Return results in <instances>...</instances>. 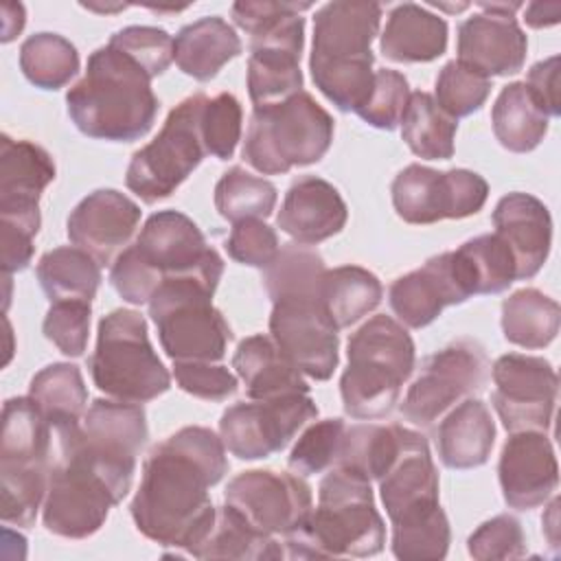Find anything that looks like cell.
Instances as JSON below:
<instances>
[{
    "mask_svg": "<svg viewBox=\"0 0 561 561\" xmlns=\"http://www.w3.org/2000/svg\"><path fill=\"white\" fill-rule=\"evenodd\" d=\"M241 103L234 94L221 92L213 99H206L199 121L206 153L219 160L232 158L237 142L241 138Z\"/></svg>",
    "mask_w": 561,
    "mask_h": 561,
    "instance_id": "obj_46",
    "label": "cell"
},
{
    "mask_svg": "<svg viewBox=\"0 0 561 561\" xmlns=\"http://www.w3.org/2000/svg\"><path fill=\"white\" fill-rule=\"evenodd\" d=\"M178 386L206 401H224L237 392V377L217 362H173Z\"/></svg>",
    "mask_w": 561,
    "mask_h": 561,
    "instance_id": "obj_52",
    "label": "cell"
},
{
    "mask_svg": "<svg viewBox=\"0 0 561 561\" xmlns=\"http://www.w3.org/2000/svg\"><path fill=\"white\" fill-rule=\"evenodd\" d=\"M495 423L480 399H465L449 410L436 430L440 462L449 469H473L489 460Z\"/></svg>",
    "mask_w": 561,
    "mask_h": 561,
    "instance_id": "obj_29",
    "label": "cell"
},
{
    "mask_svg": "<svg viewBox=\"0 0 561 561\" xmlns=\"http://www.w3.org/2000/svg\"><path fill=\"white\" fill-rule=\"evenodd\" d=\"M50 467L26 469H0V495H2V522L7 526L28 528L33 526L39 506L46 497Z\"/></svg>",
    "mask_w": 561,
    "mask_h": 561,
    "instance_id": "obj_43",
    "label": "cell"
},
{
    "mask_svg": "<svg viewBox=\"0 0 561 561\" xmlns=\"http://www.w3.org/2000/svg\"><path fill=\"white\" fill-rule=\"evenodd\" d=\"M316 416L318 405L309 392L239 401L221 414L219 436L232 456L261 460L285 449L296 432Z\"/></svg>",
    "mask_w": 561,
    "mask_h": 561,
    "instance_id": "obj_14",
    "label": "cell"
},
{
    "mask_svg": "<svg viewBox=\"0 0 561 561\" xmlns=\"http://www.w3.org/2000/svg\"><path fill=\"white\" fill-rule=\"evenodd\" d=\"M526 35L515 15L476 13L458 26V61L484 77H504L522 70L526 61Z\"/></svg>",
    "mask_w": 561,
    "mask_h": 561,
    "instance_id": "obj_25",
    "label": "cell"
},
{
    "mask_svg": "<svg viewBox=\"0 0 561 561\" xmlns=\"http://www.w3.org/2000/svg\"><path fill=\"white\" fill-rule=\"evenodd\" d=\"M276 197V186L272 182L252 175L243 167L228 169L215 186V208L232 224L270 217Z\"/></svg>",
    "mask_w": 561,
    "mask_h": 561,
    "instance_id": "obj_42",
    "label": "cell"
},
{
    "mask_svg": "<svg viewBox=\"0 0 561 561\" xmlns=\"http://www.w3.org/2000/svg\"><path fill=\"white\" fill-rule=\"evenodd\" d=\"M20 68L33 85L57 90L77 75L79 53L64 35L35 33L20 48Z\"/></svg>",
    "mask_w": 561,
    "mask_h": 561,
    "instance_id": "obj_41",
    "label": "cell"
},
{
    "mask_svg": "<svg viewBox=\"0 0 561 561\" xmlns=\"http://www.w3.org/2000/svg\"><path fill=\"white\" fill-rule=\"evenodd\" d=\"M331 114L309 94L254 107L243 142V160L263 175L287 173L324 158L333 142Z\"/></svg>",
    "mask_w": 561,
    "mask_h": 561,
    "instance_id": "obj_7",
    "label": "cell"
},
{
    "mask_svg": "<svg viewBox=\"0 0 561 561\" xmlns=\"http://www.w3.org/2000/svg\"><path fill=\"white\" fill-rule=\"evenodd\" d=\"M239 53V35L219 15L182 26L173 39V61L184 75L197 81H210Z\"/></svg>",
    "mask_w": 561,
    "mask_h": 561,
    "instance_id": "obj_31",
    "label": "cell"
},
{
    "mask_svg": "<svg viewBox=\"0 0 561 561\" xmlns=\"http://www.w3.org/2000/svg\"><path fill=\"white\" fill-rule=\"evenodd\" d=\"M377 482L392 533L416 530L445 515L438 504V471L427 440L414 430L405 432L394 462Z\"/></svg>",
    "mask_w": 561,
    "mask_h": 561,
    "instance_id": "obj_18",
    "label": "cell"
},
{
    "mask_svg": "<svg viewBox=\"0 0 561 561\" xmlns=\"http://www.w3.org/2000/svg\"><path fill=\"white\" fill-rule=\"evenodd\" d=\"M35 274L50 302H92L101 285V265L77 245H61L46 252Z\"/></svg>",
    "mask_w": 561,
    "mask_h": 561,
    "instance_id": "obj_35",
    "label": "cell"
},
{
    "mask_svg": "<svg viewBox=\"0 0 561 561\" xmlns=\"http://www.w3.org/2000/svg\"><path fill=\"white\" fill-rule=\"evenodd\" d=\"M85 9H92V11H121L125 9V4H114V7H101V4H83Z\"/></svg>",
    "mask_w": 561,
    "mask_h": 561,
    "instance_id": "obj_60",
    "label": "cell"
},
{
    "mask_svg": "<svg viewBox=\"0 0 561 561\" xmlns=\"http://www.w3.org/2000/svg\"><path fill=\"white\" fill-rule=\"evenodd\" d=\"M129 250L153 274L158 287L164 278L199 270L217 254L197 224L180 210L153 213Z\"/></svg>",
    "mask_w": 561,
    "mask_h": 561,
    "instance_id": "obj_21",
    "label": "cell"
},
{
    "mask_svg": "<svg viewBox=\"0 0 561 561\" xmlns=\"http://www.w3.org/2000/svg\"><path fill=\"white\" fill-rule=\"evenodd\" d=\"M559 504H561L559 497H554V500L550 502V506H548L543 519H541V524H543V535H546L548 546L552 548L554 554L559 552Z\"/></svg>",
    "mask_w": 561,
    "mask_h": 561,
    "instance_id": "obj_58",
    "label": "cell"
},
{
    "mask_svg": "<svg viewBox=\"0 0 561 561\" xmlns=\"http://www.w3.org/2000/svg\"><path fill=\"white\" fill-rule=\"evenodd\" d=\"M33 239L35 237H31L24 230L0 224V263H2L4 276H11L13 272H22L31 263Z\"/></svg>",
    "mask_w": 561,
    "mask_h": 561,
    "instance_id": "obj_55",
    "label": "cell"
},
{
    "mask_svg": "<svg viewBox=\"0 0 561 561\" xmlns=\"http://www.w3.org/2000/svg\"><path fill=\"white\" fill-rule=\"evenodd\" d=\"M454 259L471 296L500 294L517 280L513 252L495 232L465 241L454 250Z\"/></svg>",
    "mask_w": 561,
    "mask_h": 561,
    "instance_id": "obj_39",
    "label": "cell"
},
{
    "mask_svg": "<svg viewBox=\"0 0 561 561\" xmlns=\"http://www.w3.org/2000/svg\"><path fill=\"white\" fill-rule=\"evenodd\" d=\"M489 92H491L489 77L454 59V61H447L436 77L434 101L445 114L458 121L462 116L478 112L484 105Z\"/></svg>",
    "mask_w": 561,
    "mask_h": 561,
    "instance_id": "obj_44",
    "label": "cell"
},
{
    "mask_svg": "<svg viewBox=\"0 0 561 561\" xmlns=\"http://www.w3.org/2000/svg\"><path fill=\"white\" fill-rule=\"evenodd\" d=\"M116 504L107 482L83 460L59 454L50 465L42 519L53 535L85 539L105 524Z\"/></svg>",
    "mask_w": 561,
    "mask_h": 561,
    "instance_id": "obj_15",
    "label": "cell"
},
{
    "mask_svg": "<svg viewBox=\"0 0 561 561\" xmlns=\"http://www.w3.org/2000/svg\"><path fill=\"white\" fill-rule=\"evenodd\" d=\"M482 11L489 13H502V15H513L517 9H522L519 2H478Z\"/></svg>",
    "mask_w": 561,
    "mask_h": 561,
    "instance_id": "obj_59",
    "label": "cell"
},
{
    "mask_svg": "<svg viewBox=\"0 0 561 561\" xmlns=\"http://www.w3.org/2000/svg\"><path fill=\"white\" fill-rule=\"evenodd\" d=\"M66 103L81 134L110 142L142 138L160 107L149 72L112 44L90 55L85 75L68 90Z\"/></svg>",
    "mask_w": 561,
    "mask_h": 561,
    "instance_id": "obj_2",
    "label": "cell"
},
{
    "mask_svg": "<svg viewBox=\"0 0 561 561\" xmlns=\"http://www.w3.org/2000/svg\"><path fill=\"white\" fill-rule=\"evenodd\" d=\"M493 408L506 432H548L552 425L559 377L543 357L506 353L491 366Z\"/></svg>",
    "mask_w": 561,
    "mask_h": 561,
    "instance_id": "obj_16",
    "label": "cell"
},
{
    "mask_svg": "<svg viewBox=\"0 0 561 561\" xmlns=\"http://www.w3.org/2000/svg\"><path fill=\"white\" fill-rule=\"evenodd\" d=\"M344 430L346 423L342 419H324L309 425L289 451V469L305 478L335 465Z\"/></svg>",
    "mask_w": 561,
    "mask_h": 561,
    "instance_id": "obj_45",
    "label": "cell"
},
{
    "mask_svg": "<svg viewBox=\"0 0 561 561\" xmlns=\"http://www.w3.org/2000/svg\"><path fill=\"white\" fill-rule=\"evenodd\" d=\"M224 500L248 524L272 537H287L313 511L311 486L302 476L272 469H250L234 476Z\"/></svg>",
    "mask_w": 561,
    "mask_h": 561,
    "instance_id": "obj_17",
    "label": "cell"
},
{
    "mask_svg": "<svg viewBox=\"0 0 561 561\" xmlns=\"http://www.w3.org/2000/svg\"><path fill=\"white\" fill-rule=\"evenodd\" d=\"M140 221V208L116 188H96L68 215L66 230L72 245L85 250L96 263L110 265L129 243Z\"/></svg>",
    "mask_w": 561,
    "mask_h": 561,
    "instance_id": "obj_22",
    "label": "cell"
},
{
    "mask_svg": "<svg viewBox=\"0 0 561 561\" xmlns=\"http://www.w3.org/2000/svg\"><path fill=\"white\" fill-rule=\"evenodd\" d=\"M206 94L197 92L180 101L167 116L160 134L131 156L125 184L142 202L153 204L169 197L204 160L202 107Z\"/></svg>",
    "mask_w": 561,
    "mask_h": 561,
    "instance_id": "obj_10",
    "label": "cell"
},
{
    "mask_svg": "<svg viewBox=\"0 0 561 561\" xmlns=\"http://www.w3.org/2000/svg\"><path fill=\"white\" fill-rule=\"evenodd\" d=\"M55 180V162L46 149L28 140L0 138V224L37 234L39 197Z\"/></svg>",
    "mask_w": 561,
    "mask_h": 561,
    "instance_id": "obj_20",
    "label": "cell"
},
{
    "mask_svg": "<svg viewBox=\"0 0 561 561\" xmlns=\"http://www.w3.org/2000/svg\"><path fill=\"white\" fill-rule=\"evenodd\" d=\"M430 7H438V9H445V11H462V9H467L469 4L462 2V4H430Z\"/></svg>",
    "mask_w": 561,
    "mask_h": 561,
    "instance_id": "obj_61",
    "label": "cell"
},
{
    "mask_svg": "<svg viewBox=\"0 0 561 561\" xmlns=\"http://www.w3.org/2000/svg\"><path fill=\"white\" fill-rule=\"evenodd\" d=\"M557 77H559V55H552L543 61H537L528 70V79L524 81L530 94L537 99L541 110L550 116H559V96H557Z\"/></svg>",
    "mask_w": 561,
    "mask_h": 561,
    "instance_id": "obj_54",
    "label": "cell"
},
{
    "mask_svg": "<svg viewBox=\"0 0 561 561\" xmlns=\"http://www.w3.org/2000/svg\"><path fill=\"white\" fill-rule=\"evenodd\" d=\"M28 397L57 432L81 423L88 403V390L79 366L57 362L42 368L28 386Z\"/></svg>",
    "mask_w": 561,
    "mask_h": 561,
    "instance_id": "obj_34",
    "label": "cell"
},
{
    "mask_svg": "<svg viewBox=\"0 0 561 561\" xmlns=\"http://www.w3.org/2000/svg\"><path fill=\"white\" fill-rule=\"evenodd\" d=\"M471 298L454 252H443L425 261L423 267L399 276L388 289V302L401 324L423 329L432 324L449 305Z\"/></svg>",
    "mask_w": 561,
    "mask_h": 561,
    "instance_id": "obj_23",
    "label": "cell"
},
{
    "mask_svg": "<svg viewBox=\"0 0 561 561\" xmlns=\"http://www.w3.org/2000/svg\"><path fill=\"white\" fill-rule=\"evenodd\" d=\"M495 234L511 248L517 280L533 278L546 263L552 243V219L543 202L528 193L504 195L493 210Z\"/></svg>",
    "mask_w": 561,
    "mask_h": 561,
    "instance_id": "obj_26",
    "label": "cell"
},
{
    "mask_svg": "<svg viewBox=\"0 0 561 561\" xmlns=\"http://www.w3.org/2000/svg\"><path fill=\"white\" fill-rule=\"evenodd\" d=\"M195 559H283V546L276 537L248 524L232 506L217 508L215 524L204 541L191 552Z\"/></svg>",
    "mask_w": 561,
    "mask_h": 561,
    "instance_id": "obj_37",
    "label": "cell"
},
{
    "mask_svg": "<svg viewBox=\"0 0 561 561\" xmlns=\"http://www.w3.org/2000/svg\"><path fill=\"white\" fill-rule=\"evenodd\" d=\"M88 366L94 386L116 401L147 403L171 388V375L149 342L147 322L131 309H114L101 318Z\"/></svg>",
    "mask_w": 561,
    "mask_h": 561,
    "instance_id": "obj_8",
    "label": "cell"
},
{
    "mask_svg": "<svg viewBox=\"0 0 561 561\" xmlns=\"http://www.w3.org/2000/svg\"><path fill=\"white\" fill-rule=\"evenodd\" d=\"M526 24L533 28H546L561 20V2H533L526 7Z\"/></svg>",
    "mask_w": 561,
    "mask_h": 561,
    "instance_id": "obj_56",
    "label": "cell"
},
{
    "mask_svg": "<svg viewBox=\"0 0 561 561\" xmlns=\"http://www.w3.org/2000/svg\"><path fill=\"white\" fill-rule=\"evenodd\" d=\"M410 85L408 79L390 68L375 70V85L366 101V105L357 112L362 121L377 129H394L401 125L405 107L410 103Z\"/></svg>",
    "mask_w": 561,
    "mask_h": 561,
    "instance_id": "obj_47",
    "label": "cell"
},
{
    "mask_svg": "<svg viewBox=\"0 0 561 561\" xmlns=\"http://www.w3.org/2000/svg\"><path fill=\"white\" fill-rule=\"evenodd\" d=\"M224 274L219 252L199 270L160 283L149 305L160 344L173 362H219L232 331L213 305V294Z\"/></svg>",
    "mask_w": 561,
    "mask_h": 561,
    "instance_id": "obj_5",
    "label": "cell"
},
{
    "mask_svg": "<svg viewBox=\"0 0 561 561\" xmlns=\"http://www.w3.org/2000/svg\"><path fill=\"white\" fill-rule=\"evenodd\" d=\"M24 28V7L20 2L2 4V42H11Z\"/></svg>",
    "mask_w": 561,
    "mask_h": 561,
    "instance_id": "obj_57",
    "label": "cell"
},
{
    "mask_svg": "<svg viewBox=\"0 0 561 561\" xmlns=\"http://www.w3.org/2000/svg\"><path fill=\"white\" fill-rule=\"evenodd\" d=\"M491 123L500 145L515 153L533 151L548 134V114L524 81H513L500 90Z\"/></svg>",
    "mask_w": 561,
    "mask_h": 561,
    "instance_id": "obj_33",
    "label": "cell"
},
{
    "mask_svg": "<svg viewBox=\"0 0 561 561\" xmlns=\"http://www.w3.org/2000/svg\"><path fill=\"white\" fill-rule=\"evenodd\" d=\"M346 355L340 379L344 412L364 421L390 414L414 368L410 333L390 316H373L348 337Z\"/></svg>",
    "mask_w": 561,
    "mask_h": 561,
    "instance_id": "obj_6",
    "label": "cell"
},
{
    "mask_svg": "<svg viewBox=\"0 0 561 561\" xmlns=\"http://www.w3.org/2000/svg\"><path fill=\"white\" fill-rule=\"evenodd\" d=\"M296 9H311V2H270V0H241L232 4V20L239 28H243L245 33H250V37L254 33H259L261 28H265L267 24H272L274 20H278L280 15L296 11Z\"/></svg>",
    "mask_w": 561,
    "mask_h": 561,
    "instance_id": "obj_53",
    "label": "cell"
},
{
    "mask_svg": "<svg viewBox=\"0 0 561 561\" xmlns=\"http://www.w3.org/2000/svg\"><path fill=\"white\" fill-rule=\"evenodd\" d=\"M467 550L478 561L519 559L526 554V535L513 515H495L469 535Z\"/></svg>",
    "mask_w": 561,
    "mask_h": 561,
    "instance_id": "obj_49",
    "label": "cell"
},
{
    "mask_svg": "<svg viewBox=\"0 0 561 561\" xmlns=\"http://www.w3.org/2000/svg\"><path fill=\"white\" fill-rule=\"evenodd\" d=\"M289 559L373 557L383 550L386 526L370 480L333 465L318 489V506L283 541Z\"/></svg>",
    "mask_w": 561,
    "mask_h": 561,
    "instance_id": "obj_4",
    "label": "cell"
},
{
    "mask_svg": "<svg viewBox=\"0 0 561 561\" xmlns=\"http://www.w3.org/2000/svg\"><path fill=\"white\" fill-rule=\"evenodd\" d=\"M348 219L337 188L316 175L298 178L285 193L276 226L300 245H316L337 234Z\"/></svg>",
    "mask_w": 561,
    "mask_h": 561,
    "instance_id": "obj_27",
    "label": "cell"
},
{
    "mask_svg": "<svg viewBox=\"0 0 561 561\" xmlns=\"http://www.w3.org/2000/svg\"><path fill=\"white\" fill-rule=\"evenodd\" d=\"M90 302H50L44 318V335L68 357H81L90 333Z\"/></svg>",
    "mask_w": 561,
    "mask_h": 561,
    "instance_id": "obj_50",
    "label": "cell"
},
{
    "mask_svg": "<svg viewBox=\"0 0 561 561\" xmlns=\"http://www.w3.org/2000/svg\"><path fill=\"white\" fill-rule=\"evenodd\" d=\"M226 250L237 263L265 270L276 259L280 243L276 230L263 219H243L232 226Z\"/></svg>",
    "mask_w": 561,
    "mask_h": 561,
    "instance_id": "obj_51",
    "label": "cell"
},
{
    "mask_svg": "<svg viewBox=\"0 0 561 561\" xmlns=\"http://www.w3.org/2000/svg\"><path fill=\"white\" fill-rule=\"evenodd\" d=\"M379 48L397 64H425L438 59L447 48V22L427 7L397 4L381 31Z\"/></svg>",
    "mask_w": 561,
    "mask_h": 561,
    "instance_id": "obj_28",
    "label": "cell"
},
{
    "mask_svg": "<svg viewBox=\"0 0 561 561\" xmlns=\"http://www.w3.org/2000/svg\"><path fill=\"white\" fill-rule=\"evenodd\" d=\"M559 302L535 287L517 289L502 302L504 337L522 348L548 346L559 333Z\"/></svg>",
    "mask_w": 561,
    "mask_h": 561,
    "instance_id": "obj_38",
    "label": "cell"
},
{
    "mask_svg": "<svg viewBox=\"0 0 561 561\" xmlns=\"http://www.w3.org/2000/svg\"><path fill=\"white\" fill-rule=\"evenodd\" d=\"M228 473L226 445L208 427L188 425L158 443L145 465L131 500L136 528L160 546L188 554L215 524L217 508L208 489Z\"/></svg>",
    "mask_w": 561,
    "mask_h": 561,
    "instance_id": "obj_1",
    "label": "cell"
},
{
    "mask_svg": "<svg viewBox=\"0 0 561 561\" xmlns=\"http://www.w3.org/2000/svg\"><path fill=\"white\" fill-rule=\"evenodd\" d=\"M320 285L272 298L270 337L302 375L327 381L337 368L340 340L322 307Z\"/></svg>",
    "mask_w": 561,
    "mask_h": 561,
    "instance_id": "obj_12",
    "label": "cell"
},
{
    "mask_svg": "<svg viewBox=\"0 0 561 561\" xmlns=\"http://www.w3.org/2000/svg\"><path fill=\"white\" fill-rule=\"evenodd\" d=\"M397 215L416 226L440 219H465L476 215L486 197V180L469 169L436 171L423 164H408L390 186Z\"/></svg>",
    "mask_w": 561,
    "mask_h": 561,
    "instance_id": "obj_13",
    "label": "cell"
},
{
    "mask_svg": "<svg viewBox=\"0 0 561 561\" xmlns=\"http://www.w3.org/2000/svg\"><path fill=\"white\" fill-rule=\"evenodd\" d=\"M50 423L31 397H13L2 408L0 469L50 467Z\"/></svg>",
    "mask_w": 561,
    "mask_h": 561,
    "instance_id": "obj_32",
    "label": "cell"
},
{
    "mask_svg": "<svg viewBox=\"0 0 561 561\" xmlns=\"http://www.w3.org/2000/svg\"><path fill=\"white\" fill-rule=\"evenodd\" d=\"M110 44L140 64L151 79L173 61V37L158 26H125L110 37Z\"/></svg>",
    "mask_w": 561,
    "mask_h": 561,
    "instance_id": "obj_48",
    "label": "cell"
},
{
    "mask_svg": "<svg viewBox=\"0 0 561 561\" xmlns=\"http://www.w3.org/2000/svg\"><path fill=\"white\" fill-rule=\"evenodd\" d=\"M383 287L379 278L359 265H342L327 270L320 285V300L340 329H346L368 316L381 302Z\"/></svg>",
    "mask_w": 561,
    "mask_h": 561,
    "instance_id": "obj_36",
    "label": "cell"
},
{
    "mask_svg": "<svg viewBox=\"0 0 561 561\" xmlns=\"http://www.w3.org/2000/svg\"><path fill=\"white\" fill-rule=\"evenodd\" d=\"M497 478L504 502L515 511L541 506L559 484V467L543 432H513L502 447Z\"/></svg>",
    "mask_w": 561,
    "mask_h": 561,
    "instance_id": "obj_24",
    "label": "cell"
},
{
    "mask_svg": "<svg viewBox=\"0 0 561 561\" xmlns=\"http://www.w3.org/2000/svg\"><path fill=\"white\" fill-rule=\"evenodd\" d=\"M379 22V2L335 0L316 11L309 70L316 88L342 112L357 114L373 92L370 44Z\"/></svg>",
    "mask_w": 561,
    "mask_h": 561,
    "instance_id": "obj_3",
    "label": "cell"
},
{
    "mask_svg": "<svg viewBox=\"0 0 561 561\" xmlns=\"http://www.w3.org/2000/svg\"><path fill=\"white\" fill-rule=\"evenodd\" d=\"M489 373L482 344L469 337L451 342L423 362L401 403L403 419L416 427H430L456 403L480 392Z\"/></svg>",
    "mask_w": 561,
    "mask_h": 561,
    "instance_id": "obj_11",
    "label": "cell"
},
{
    "mask_svg": "<svg viewBox=\"0 0 561 561\" xmlns=\"http://www.w3.org/2000/svg\"><path fill=\"white\" fill-rule=\"evenodd\" d=\"M147 414L140 403L96 399L79 425L57 432L59 454L92 467L121 502L131 486L136 458L147 443Z\"/></svg>",
    "mask_w": 561,
    "mask_h": 561,
    "instance_id": "obj_9",
    "label": "cell"
},
{
    "mask_svg": "<svg viewBox=\"0 0 561 561\" xmlns=\"http://www.w3.org/2000/svg\"><path fill=\"white\" fill-rule=\"evenodd\" d=\"M232 368L245 383L250 399L309 392L302 373L283 355L270 335H250L241 340L232 357Z\"/></svg>",
    "mask_w": 561,
    "mask_h": 561,
    "instance_id": "obj_30",
    "label": "cell"
},
{
    "mask_svg": "<svg viewBox=\"0 0 561 561\" xmlns=\"http://www.w3.org/2000/svg\"><path fill=\"white\" fill-rule=\"evenodd\" d=\"M305 18L289 11L250 37L248 92L254 107H267L302 92L300 55Z\"/></svg>",
    "mask_w": 561,
    "mask_h": 561,
    "instance_id": "obj_19",
    "label": "cell"
},
{
    "mask_svg": "<svg viewBox=\"0 0 561 561\" xmlns=\"http://www.w3.org/2000/svg\"><path fill=\"white\" fill-rule=\"evenodd\" d=\"M458 121L445 114L432 94L412 92L401 118V138L410 151L425 160H449L454 156Z\"/></svg>",
    "mask_w": 561,
    "mask_h": 561,
    "instance_id": "obj_40",
    "label": "cell"
}]
</instances>
